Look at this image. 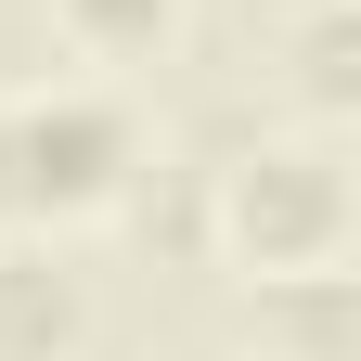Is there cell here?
I'll return each mask as SVG.
<instances>
[{"label":"cell","instance_id":"6da1fadb","mask_svg":"<svg viewBox=\"0 0 361 361\" xmlns=\"http://www.w3.org/2000/svg\"><path fill=\"white\" fill-rule=\"evenodd\" d=\"M129 168H142V116L104 78H26L0 90V233H104Z\"/></svg>","mask_w":361,"mask_h":361},{"label":"cell","instance_id":"7a4b0ae2","mask_svg":"<svg viewBox=\"0 0 361 361\" xmlns=\"http://www.w3.org/2000/svg\"><path fill=\"white\" fill-rule=\"evenodd\" d=\"M361 245V180L336 155V129H297V142H245L207 168V258H233L245 284L271 271H323Z\"/></svg>","mask_w":361,"mask_h":361},{"label":"cell","instance_id":"3957f363","mask_svg":"<svg viewBox=\"0 0 361 361\" xmlns=\"http://www.w3.org/2000/svg\"><path fill=\"white\" fill-rule=\"evenodd\" d=\"M90 336V284L52 258V233H13L0 245V361H65Z\"/></svg>","mask_w":361,"mask_h":361},{"label":"cell","instance_id":"277c9868","mask_svg":"<svg viewBox=\"0 0 361 361\" xmlns=\"http://www.w3.org/2000/svg\"><path fill=\"white\" fill-rule=\"evenodd\" d=\"M284 90H297L310 129L361 116V0H297L284 13Z\"/></svg>","mask_w":361,"mask_h":361},{"label":"cell","instance_id":"5b68a950","mask_svg":"<svg viewBox=\"0 0 361 361\" xmlns=\"http://www.w3.org/2000/svg\"><path fill=\"white\" fill-rule=\"evenodd\" d=\"M52 26H65V52H78V65L142 78V65H168L180 39H194V0H52Z\"/></svg>","mask_w":361,"mask_h":361},{"label":"cell","instance_id":"8992f818","mask_svg":"<svg viewBox=\"0 0 361 361\" xmlns=\"http://www.w3.org/2000/svg\"><path fill=\"white\" fill-rule=\"evenodd\" d=\"M258 336L297 348V361H336V348L361 336V271H348V258H323V271H271V284H258Z\"/></svg>","mask_w":361,"mask_h":361},{"label":"cell","instance_id":"52a82bcc","mask_svg":"<svg viewBox=\"0 0 361 361\" xmlns=\"http://www.w3.org/2000/svg\"><path fill=\"white\" fill-rule=\"evenodd\" d=\"M116 219H129V245H155V258H207V168L142 155L129 194H116Z\"/></svg>","mask_w":361,"mask_h":361}]
</instances>
